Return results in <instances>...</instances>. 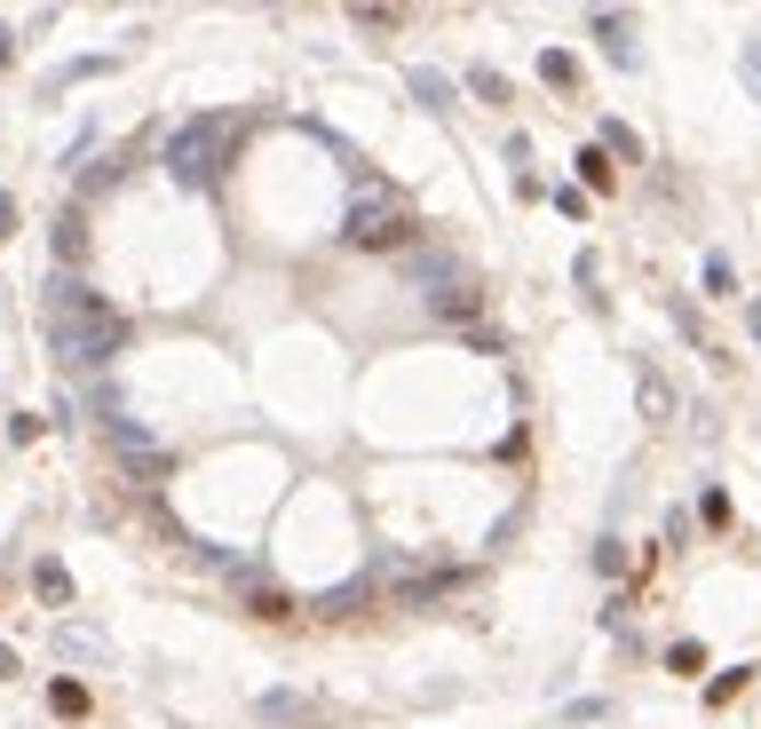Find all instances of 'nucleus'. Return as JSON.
Segmentation results:
<instances>
[{
  "label": "nucleus",
  "mask_w": 761,
  "mask_h": 729,
  "mask_svg": "<svg viewBox=\"0 0 761 729\" xmlns=\"http://www.w3.org/2000/svg\"><path fill=\"white\" fill-rule=\"evenodd\" d=\"M127 334H136V325H127L80 270H56V278H48V357H56V373L104 381L112 357L127 349Z\"/></svg>",
  "instance_id": "obj_1"
},
{
  "label": "nucleus",
  "mask_w": 761,
  "mask_h": 729,
  "mask_svg": "<svg viewBox=\"0 0 761 729\" xmlns=\"http://www.w3.org/2000/svg\"><path fill=\"white\" fill-rule=\"evenodd\" d=\"M239 136H246V112H191V119L168 127V143H159V175L183 183V190H215L230 151H239Z\"/></svg>",
  "instance_id": "obj_2"
},
{
  "label": "nucleus",
  "mask_w": 761,
  "mask_h": 729,
  "mask_svg": "<svg viewBox=\"0 0 761 729\" xmlns=\"http://www.w3.org/2000/svg\"><path fill=\"white\" fill-rule=\"evenodd\" d=\"M405 278L428 293V317H437V325H469V334H476L484 278L469 270V254H460V246H413L405 254Z\"/></svg>",
  "instance_id": "obj_3"
},
{
  "label": "nucleus",
  "mask_w": 761,
  "mask_h": 729,
  "mask_svg": "<svg viewBox=\"0 0 761 729\" xmlns=\"http://www.w3.org/2000/svg\"><path fill=\"white\" fill-rule=\"evenodd\" d=\"M413 239H420V215H413V198L396 183H366L349 198L342 246H357V254H413Z\"/></svg>",
  "instance_id": "obj_4"
},
{
  "label": "nucleus",
  "mask_w": 761,
  "mask_h": 729,
  "mask_svg": "<svg viewBox=\"0 0 761 729\" xmlns=\"http://www.w3.org/2000/svg\"><path fill=\"white\" fill-rule=\"evenodd\" d=\"M112 452H119V468L136 476V484L175 476V452H168V444H151V428H143V420H119V428H112Z\"/></svg>",
  "instance_id": "obj_5"
},
{
  "label": "nucleus",
  "mask_w": 761,
  "mask_h": 729,
  "mask_svg": "<svg viewBox=\"0 0 761 729\" xmlns=\"http://www.w3.org/2000/svg\"><path fill=\"white\" fill-rule=\"evenodd\" d=\"M254 721L262 729H325V698H318V690H262Z\"/></svg>",
  "instance_id": "obj_6"
},
{
  "label": "nucleus",
  "mask_w": 761,
  "mask_h": 729,
  "mask_svg": "<svg viewBox=\"0 0 761 729\" xmlns=\"http://www.w3.org/2000/svg\"><path fill=\"white\" fill-rule=\"evenodd\" d=\"M48 254H56V270H80V262H88V215H80V198H72V207H56Z\"/></svg>",
  "instance_id": "obj_7"
},
{
  "label": "nucleus",
  "mask_w": 761,
  "mask_h": 729,
  "mask_svg": "<svg viewBox=\"0 0 761 729\" xmlns=\"http://www.w3.org/2000/svg\"><path fill=\"white\" fill-rule=\"evenodd\" d=\"M119 63H127L119 48H104V56H72V63H56V72L41 80V104H56L64 88H88V80H104V72H119Z\"/></svg>",
  "instance_id": "obj_8"
},
{
  "label": "nucleus",
  "mask_w": 761,
  "mask_h": 729,
  "mask_svg": "<svg viewBox=\"0 0 761 729\" xmlns=\"http://www.w3.org/2000/svg\"><path fill=\"white\" fill-rule=\"evenodd\" d=\"M587 32L603 40V56L619 63V72H635V24H626L619 9H595V16H587Z\"/></svg>",
  "instance_id": "obj_9"
},
{
  "label": "nucleus",
  "mask_w": 761,
  "mask_h": 729,
  "mask_svg": "<svg viewBox=\"0 0 761 729\" xmlns=\"http://www.w3.org/2000/svg\"><path fill=\"white\" fill-rule=\"evenodd\" d=\"M373 594H381V571L349 579V587H334V594H318V603H310V618H349V611H366Z\"/></svg>",
  "instance_id": "obj_10"
},
{
  "label": "nucleus",
  "mask_w": 761,
  "mask_h": 729,
  "mask_svg": "<svg viewBox=\"0 0 761 729\" xmlns=\"http://www.w3.org/2000/svg\"><path fill=\"white\" fill-rule=\"evenodd\" d=\"M405 95H413L420 112H452V95H460V88L437 72V63H413V72H405Z\"/></svg>",
  "instance_id": "obj_11"
},
{
  "label": "nucleus",
  "mask_w": 761,
  "mask_h": 729,
  "mask_svg": "<svg viewBox=\"0 0 761 729\" xmlns=\"http://www.w3.org/2000/svg\"><path fill=\"white\" fill-rule=\"evenodd\" d=\"M476 571H420V579H405V587H396V603H437V594H452V587H469Z\"/></svg>",
  "instance_id": "obj_12"
},
{
  "label": "nucleus",
  "mask_w": 761,
  "mask_h": 729,
  "mask_svg": "<svg viewBox=\"0 0 761 729\" xmlns=\"http://www.w3.org/2000/svg\"><path fill=\"white\" fill-rule=\"evenodd\" d=\"M32 594H41L48 611H64V603H72V571H64L56 555H41V563H32Z\"/></svg>",
  "instance_id": "obj_13"
},
{
  "label": "nucleus",
  "mask_w": 761,
  "mask_h": 729,
  "mask_svg": "<svg viewBox=\"0 0 761 729\" xmlns=\"http://www.w3.org/2000/svg\"><path fill=\"white\" fill-rule=\"evenodd\" d=\"M595 136H603V151H611V159H626V167H643V159H650V151H643V136H635L626 119H603Z\"/></svg>",
  "instance_id": "obj_14"
},
{
  "label": "nucleus",
  "mask_w": 761,
  "mask_h": 729,
  "mask_svg": "<svg viewBox=\"0 0 761 729\" xmlns=\"http://www.w3.org/2000/svg\"><path fill=\"white\" fill-rule=\"evenodd\" d=\"M540 80H547L555 95H572V88H579V56H572V48H540Z\"/></svg>",
  "instance_id": "obj_15"
},
{
  "label": "nucleus",
  "mask_w": 761,
  "mask_h": 729,
  "mask_svg": "<svg viewBox=\"0 0 761 729\" xmlns=\"http://www.w3.org/2000/svg\"><path fill=\"white\" fill-rule=\"evenodd\" d=\"M119 175H127V151H104V159H88V175H80V198H104Z\"/></svg>",
  "instance_id": "obj_16"
},
{
  "label": "nucleus",
  "mask_w": 761,
  "mask_h": 729,
  "mask_svg": "<svg viewBox=\"0 0 761 729\" xmlns=\"http://www.w3.org/2000/svg\"><path fill=\"white\" fill-rule=\"evenodd\" d=\"M643 420H674V389L658 364H643Z\"/></svg>",
  "instance_id": "obj_17"
},
{
  "label": "nucleus",
  "mask_w": 761,
  "mask_h": 729,
  "mask_svg": "<svg viewBox=\"0 0 761 729\" xmlns=\"http://www.w3.org/2000/svg\"><path fill=\"white\" fill-rule=\"evenodd\" d=\"M48 714H64V721H80V714H88V682H72V674H56V682H48Z\"/></svg>",
  "instance_id": "obj_18"
},
{
  "label": "nucleus",
  "mask_w": 761,
  "mask_h": 729,
  "mask_svg": "<svg viewBox=\"0 0 761 729\" xmlns=\"http://www.w3.org/2000/svg\"><path fill=\"white\" fill-rule=\"evenodd\" d=\"M469 95H484V104H508V72H500V63H469Z\"/></svg>",
  "instance_id": "obj_19"
},
{
  "label": "nucleus",
  "mask_w": 761,
  "mask_h": 729,
  "mask_svg": "<svg viewBox=\"0 0 761 729\" xmlns=\"http://www.w3.org/2000/svg\"><path fill=\"white\" fill-rule=\"evenodd\" d=\"M579 175H587V190H611V183H619V175H611V151H603V143H587V151H579Z\"/></svg>",
  "instance_id": "obj_20"
},
{
  "label": "nucleus",
  "mask_w": 761,
  "mask_h": 729,
  "mask_svg": "<svg viewBox=\"0 0 761 729\" xmlns=\"http://www.w3.org/2000/svg\"><path fill=\"white\" fill-rule=\"evenodd\" d=\"M579 293H587V310H595V317L611 310V302H603V262H595V254H579Z\"/></svg>",
  "instance_id": "obj_21"
},
{
  "label": "nucleus",
  "mask_w": 761,
  "mask_h": 729,
  "mask_svg": "<svg viewBox=\"0 0 761 729\" xmlns=\"http://www.w3.org/2000/svg\"><path fill=\"white\" fill-rule=\"evenodd\" d=\"M667 674H706V643H667Z\"/></svg>",
  "instance_id": "obj_22"
},
{
  "label": "nucleus",
  "mask_w": 761,
  "mask_h": 729,
  "mask_svg": "<svg viewBox=\"0 0 761 729\" xmlns=\"http://www.w3.org/2000/svg\"><path fill=\"white\" fill-rule=\"evenodd\" d=\"M706 293H738V270H730V254H706Z\"/></svg>",
  "instance_id": "obj_23"
},
{
  "label": "nucleus",
  "mask_w": 761,
  "mask_h": 729,
  "mask_svg": "<svg viewBox=\"0 0 761 729\" xmlns=\"http://www.w3.org/2000/svg\"><path fill=\"white\" fill-rule=\"evenodd\" d=\"M746 682H753V674H746V667H730V674H722V682H706V706H730V698H738Z\"/></svg>",
  "instance_id": "obj_24"
},
{
  "label": "nucleus",
  "mask_w": 761,
  "mask_h": 729,
  "mask_svg": "<svg viewBox=\"0 0 761 729\" xmlns=\"http://www.w3.org/2000/svg\"><path fill=\"white\" fill-rule=\"evenodd\" d=\"M595 571H603V579H619V571H626V547H619L611 532H603V547H595Z\"/></svg>",
  "instance_id": "obj_25"
},
{
  "label": "nucleus",
  "mask_w": 761,
  "mask_h": 729,
  "mask_svg": "<svg viewBox=\"0 0 761 729\" xmlns=\"http://www.w3.org/2000/svg\"><path fill=\"white\" fill-rule=\"evenodd\" d=\"M738 80L753 88V104H761V40H753V48H738Z\"/></svg>",
  "instance_id": "obj_26"
},
{
  "label": "nucleus",
  "mask_w": 761,
  "mask_h": 729,
  "mask_svg": "<svg viewBox=\"0 0 761 729\" xmlns=\"http://www.w3.org/2000/svg\"><path fill=\"white\" fill-rule=\"evenodd\" d=\"M32 437H48V420H41V413H16V420H9V444H32Z\"/></svg>",
  "instance_id": "obj_27"
},
{
  "label": "nucleus",
  "mask_w": 761,
  "mask_h": 729,
  "mask_svg": "<svg viewBox=\"0 0 761 729\" xmlns=\"http://www.w3.org/2000/svg\"><path fill=\"white\" fill-rule=\"evenodd\" d=\"M56 650H72V658H104V643H95V635H64V626H56Z\"/></svg>",
  "instance_id": "obj_28"
},
{
  "label": "nucleus",
  "mask_w": 761,
  "mask_h": 729,
  "mask_svg": "<svg viewBox=\"0 0 761 729\" xmlns=\"http://www.w3.org/2000/svg\"><path fill=\"white\" fill-rule=\"evenodd\" d=\"M547 198H555V207H564V215H572V222H579V215H587V190H579V183H564V190H547Z\"/></svg>",
  "instance_id": "obj_29"
},
{
  "label": "nucleus",
  "mask_w": 761,
  "mask_h": 729,
  "mask_svg": "<svg viewBox=\"0 0 761 729\" xmlns=\"http://www.w3.org/2000/svg\"><path fill=\"white\" fill-rule=\"evenodd\" d=\"M9 230H16V198L0 190V239H9Z\"/></svg>",
  "instance_id": "obj_30"
},
{
  "label": "nucleus",
  "mask_w": 761,
  "mask_h": 729,
  "mask_svg": "<svg viewBox=\"0 0 761 729\" xmlns=\"http://www.w3.org/2000/svg\"><path fill=\"white\" fill-rule=\"evenodd\" d=\"M746 334H753V349H761V302H746Z\"/></svg>",
  "instance_id": "obj_31"
},
{
  "label": "nucleus",
  "mask_w": 761,
  "mask_h": 729,
  "mask_svg": "<svg viewBox=\"0 0 761 729\" xmlns=\"http://www.w3.org/2000/svg\"><path fill=\"white\" fill-rule=\"evenodd\" d=\"M0 682H16V650L9 643H0Z\"/></svg>",
  "instance_id": "obj_32"
},
{
  "label": "nucleus",
  "mask_w": 761,
  "mask_h": 729,
  "mask_svg": "<svg viewBox=\"0 0 761 729\" xmlns=\"http://www.w3.org/2000/svg\"><path fill=\"white\" fill-rule=\"evenodd\" d=\"M9 56H16V32H9V24H0V63H9Z\"/></svg>",
  "instance_id": "obj_33"
}]
</instances>
